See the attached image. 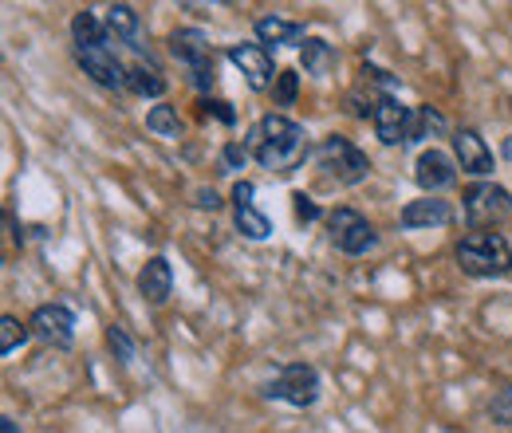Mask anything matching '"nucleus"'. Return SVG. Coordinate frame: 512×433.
I'll list each match as a JSON object with an SVG mask.
<instances>
[{
	"label": "nucleus",
	"mask_w": 512,
	"mask_h": 433,
	"mask_svg": "<svg viewBox=\"0 0 512 433\" xmlns=\"http://www.w3.org/2000/svg\"><path fill=\"white\" fill-rule=\"evenodd\" d=\"M249 146H253L256 162H260L264 170H276V174L296 170V166L304 162V154H308L304 130L292 123V119H284V115L260 119V126L249 134Z\"/></svg>",
	"instance_id": "1"
},
{
	"label": "nucleus",
	"mask_w": 512,
	"mask_h": 433,
	"mask_svg": "<svg viewBox=\"0 0 512 433\" xmlns=\"http://www.w3.org/2000/svg\"><path fill=\"white\" fill-rule=\"evenodd\" d=\"M457 264L469 276H505L512 268V248L501 233H469L457 241Z\"/></svg>",
	"instance_id": "2"
},
{
	"label": "nucleus",
	"mask_w": 512,
	"mask_h": 433,
	"mask_svg": "<svg viewBox=\"0 0 512 433\" xmlns=\"http://www.w3.org/2000/svg\"><path fill=\"white\" fill-rule=\"evenodd\" d=\"M512 217V193L493 182H481L465 193V221L473 225V233H493L497 225H505Z\"/></svg>",
	"instance_id": "3"
},
{
	"label": "nucleus",
	"mask_w": 512,
	"mask_h": 433,
	"mask_svg": "<svg viewBox=\"0 0 512 433\" xmlns=\"http://www.w3.org/2000/svg\"><path fill=\"white\" fill-rule=\"evenodd\" d=\"M320 166L335 178V182H343V186H359V182L371 174L367 154H363L355 142L339 138V134H331V138H323L320 142Z\"/></svg>",
	"instance_id": "4"
},
{
	"label": "nucleus",
	"mask_w": 512,
	"mask_h": 433,
	"mask_svg": "<svg viewBox=\"0 0 512 433\" xmlns=\"http://www.w3.org/2000/svg\"><path fill=\"white\" fill-rule=\"evenodd\" d=\"M327 229H331V245L339 252H347V256H363L367 248L375 245V225L355 209H335Z\"/></svg>",
	"instance_id": "5"
},
{
	"label": "nucleus",
	"mask_w": 512,
	"mask_h": 433,
	"mask_svg": "<svg viewBox=\"0 0 512 433\" xmlns=\"http://www.w3.org/2000/svg\"><path fill=\"white\" fill-rule=\"evenodd\" d=\"M264 394L268 398H284L292 406H312L320 398V374L312 371V367H304V363H292V367L280 371V378Z\"/></svg>",
	"instance_id": "6"
},
{
	"label": "nucleus",
	"mask_w": 512,
	"mask_h": 433,
	"mask_svg": "<svg viewBox=\"0 0 512 433\" xmlns=\"http://www.w3.org/2000/svg\"><path fill=\"white\" fill-rule=\"evenodd\" d=\"M170 52H174L182 63H190L193 83H197V87L213 83V60H209V44H205L201 32H193V28L174 32V36H170Z\"/></svg>",
	"instance_id": "7"
},
{
	"label": "nucleus",
	"mask_w": 512,
	"mask_h": 433,
	"mask_svg": "<svg viewBox=\"0 0 512 433\" xmlns=\"http://www.w3.org/2000/svg\"><path fill=\"white\" fill-rule=\"evenodd\" d=\"M32 335L44 339L48 347H71L75 339V319L64 304H44V308L32 315Z\"/></svg>",
	"instance_id": "8"
},
{
	"label": "nucleus",
	"mask_w": 512,
	"mask_h": 433,
	"mask_svg": "<svg viewBox=\"0 0 512 433\" xmlns=\"http://www.w3.org/2000/svg\"><path fill=\"white\" fill-rule=\"evenodd\" d=\"M229 60L241 67V75L249 79V87L253 91H264V87H272L280 75H276V63L268 56V48H260V44H237L233 52H229Z\"/></svg>",
	"instance_id": "9"
},
{
	"label": "nucleus",
	"mask_w": 512,
	"mask_h": 433,
	"mask_svg": "<svg viewBox=\"0 0 512 433\" xmlns=\"http://www.w3.org/2000/svg\"><path fill=\"white\" fill-rule=\"evenodd\" d=\"M79 63H83V71H87L99 87H111V91L127 87L130 71H123V63L115 60V52H111L107 44H99V48H79Z\"/></svg>",
	"instance_id": "10"
},
{
	"label": "nucleus",
	"mask_w": 512,
	"mask_h": 433,
	"mask_svg": "<svg viewBox=\"0 0 512 433\" xmlns=\"http://www.w3.org/2000/svg\"><path fill=\"white\" fill-rule=\"evenodd\" d=\"M453 150H457V166L465 174H477V178L493 174V150L485 146V138L477 130H457L453 134Z\"/></svg>",
	"instance_id": "11"
},
{
	"label": "nucleus",
	"mask_w": 512,
	"mask_h": 433,
	"mask_svg": "<svg viewBox=\"0 0 512 433\" xmlns=\"http://www.w3.org/2000/svg\"><path fill=\"white\" fill-rule=\"evenodd\" d=\"M410 107H402L398 99H390V95H383V103L375 107V134L383 138L386 146H398V142H410Z\"/></svg>",
	"instance_id": "12"
},
{
	"label": "nucleus",
	"mask_w": 512,
	"mask_h": 433,
	"mask_svg": "<svg viewBox=\"0 0 512 433\" xmlns=\"http://www.w3.org/2000/svg\"><path fill=\"white\" fill-rule=\"evenodd\" d=\"M170 288H174V272H170V260L166 256H150L138 272V292L150 300V304H166L170 300Z\"/></svg>",
	"instance_id": "13"
},
{
	"label": "nucleus",
	"mask_w": 512,
	"mask_h": 433,
	"mask_svg": "<svg viewBox=\"0 0 512 433\" xmlns=\"http://www.w3.org/2000/svg\"><path fill=\"white\" fill-rule=\"evenodd\" d=\"M449 205L438 197H422V201H410L402 209V225L406 229H430V225H449Z\"/></svg>",
	"instance_id": "14"
},
{
	"label": "nucleus",
	"mask_w": 512,
	"mask_h": 433,
	"mask_svg": "<svg viewBox=\"0 0 512 433\" xmlns=\"http://www.w3.org/2000/svg\"><path fill=\"white\" fill-rule=\"evenodd\" d=\"M418 186L422 189H446V186H453V162H449L442 150H426L422 158H418Z\"/></svg>",
	"instance_id": "15"
},
{
	"label": "nucleus",
	"mask_w": 512,
	"mask_h": 433,
	"mask_svg": "<svg viewBox=\"0 0 512 433\" xmlns=\"http://www.w3.org/2000/svg\"><path fill=\"white\" fill-rule=\"evenodd\" d=\"M256 36H260V44H296V40H304V28L292 20H280V16H260Z\"/></svg>",
	"instance_id": "16"
},
{
	"label": "nucleus",
	"mask_w": 512,
	"mask_h": 433,
	"mask_svg": "<svg viewBox=\"0 0 512 433\" xmlns=\"http://www.w3.org/2000/svg\"><path fill=\"white\" fill-rule=\"evenodd\" d=\"M71 36L79 40V48H99V44H107V24H99L91 12H79L71 20Z\"/></svg>",
	"instance_id": "17"
},
{
	"label": "nucleus",
	"mask_w": 512,
	"mask_h": 433,
	"mask_svg": "<svg viewBox=\"0 0 512 433\" xmlns=\"http://www.w3.org/2000/svg\"><path fill=\"white\" fill-rule=\"evenodd\" d=\"M107 32H115L119 40H138V12L130 4H111L107 8Z\"/></svg>",
	"instance_id": "18"
},
{
	"label": "nucleus",
	"mask_w": 512,
	"mask_h": 433,
	"mask_svg": "<svg viewBox=\"0 0 512 433\" xmlns=\"http://www.w3.org/2000/svg\"><path fill=\"white\" fill-rule=\"evenodd\" d=\"M127 87L134 91V95H142V99H158V95H166V79H162L154 67H130Z\"/></svg>",
	"instance_id": "19"
},
{
	"label": "nucleus",
	"mask_w": 512,
	"mask_h": 433,
	"mask_svg": "<svg viewBox=\"0 0 512 433\" xmlns=\"http://www.w3.org/2000/svg\"><path fill=\"white\" fill-rule=\"evenodd\" d=\"M438 134H446V119H442L434 107H418V111L410 115V142H418V138H438Z\"/></svg>",
	"instance_id": "20"
},
{
	"label": "nucleus",
	"mask_w": 512,
	"mask_h": 433,
	"mask_svg": "<svg viewBox=\"0 0 512 433\" xmlns=\"http://www.w3.org/2000/svg\"><path fill=\"white\" fill-rule=\"evenodd\" d=\"M331 67H335V48L323 44V40H308V44H304V71L327 75Z\"/></svg>",
	"instance_id": "21"
},
{
	"label": "nucleus",
	"mask_w": 512,
	"mask_h": 433,
	"mask_svg": "<svg viewBox=\"0 0 512 433\" xmlns=\"http://www.w3.org/2000/svg\"><path fill=\"white\" fill-rule=\"evenodd\" d=\"M28 335H32V323H20L16 315H4V319H0V351H4V355H12Z\"/></svg>",
	"instance_id": "22"
},
{
	"label": "nucleus",
	"mask_w": 512,
	"mask_h": 433,
	"mask_svg": "<svg viewBox=\"0 0 512 433\" xmlns=\"http://www.w3.org/2000/svg\"><path fill=\"white\" fill-rule=\"evenodd\" d=\"M146 126H150L154 134H162V138H182V119H178L174 107H154V111L146 115Z\"/></svg>",
	"instance_id": "23"
},
{
	"label": "nucleus",
	"mask_w": 512,
	"mask_h": 433,
	"mask_svg": "<svg viewBox=\"0 0 512 433\" xmlns=\"http://www.w3.org/2000/svg\"><path fill=\"white\" fill-rule=\"evenodd\" d=\"M237 229L249 237V241H264L268 237V221L256 213L253 205H245V209H237Z\"/></svg>",
	"instance_id": "24"
},
{
	"label": "nucleus",
	"mask_w": 512,
	"mask_h": 433,
	"mask_svg": "<svg viewBox=\"0 0 512 433\" xmlns=\"http://www.w3.org/2000/svg\"><path fill=\"white\" fill-rule=\"evenodd\" d=\"M489 414H493V422H501V426H512V386H505V390L493 398Z\"/></svg>",
	"instance_id": "25"
},
{
	"label": "nucleus",
	"mask_w": 512,
	"mask_h": 433,
	"mask_svg": "<svg viewBox=\"0 0 512 433\" xmlns=\"http://www.w3.org/2000/svg\"><path fill=\"white\" fill-rule=\"evenodd\" d=\"M107 343H111V351H115L123 363L134 359V343H130V335L123 331V327H111V331H107Z\"/></svg>",
	"instance_id": "26"
},
{
	"label": "nucleus",
	"mask_w": 512,
	"mask_h": 433,
	"mask_svg": "<svg viewBox=\"0 0 512 433\" xmlns=\"http://www.w3.org/2000/svg\"><path fill=\"white\" fill-rule=\"evenodd\" d=\"M296 71H280V79H276V99L284 103V107H292V99H296Z\"/></svg>",
	"instance_id": "27"
},
{
	"label": "nucleus",
	"mask_w": 512,
	"mask_h": 433,
	"mask_svg": "<svg viewBox=\"0 0 512 433\" xmlns=\"http://www.w3.org/2000/svg\"><path fill=\"white\" fill-rule=\"evenodd\" d=\"M316 213H320V209L312 205V197L296 193V217H300V221H316Z\"/></svg>",
	"instance_id": "28"
},
{
	"label": "nucleus",
	"mask_w": 512,
	"mask_h": 433,
	"mask_svg": "<svg viewBox=\"0 0 512 433\" xmlns=\"http://www.w3.org/2000/svg\"><path fill=\"white\" fill-rule=\"evenodd\" d=\"M233 201H237V209H245V205L253 201V186H249V182H237V189H233Z\"/></svg>",
	"instance_id": "29"
},
{
	"label": "nucleus",
	"mask_w": 512,
	"mask_h": 433,
	"mask_svg": "<svg viewBox=\"0 0 512 433\" xmlns=\"http://www.w3.org/2000/svg\"><path fill=\"white\" fill-rule=\"evenodd\" d=\"M225 162L229 166H245V146H225Z\"/></svg>",
	"instance_id": "30"
},
{
	"label": "nucleus",
	"mask_w": 512,
	"mask_h": 433,
	"mask_svg": "<svg viewBox=\"0 0 512 433\" xmlns=\"http://www.w3.org/2000/svg\"><path fill=\"white\" fill-rule=\"evenodd\" d=\"M197 205H201V209H217V205H221V197H217L213 189H201V193H197Z\"/></svg>",
	"instance_id": "31"
},
{
	"label": "nucleus",
	"mask_w": 512,
	"mask_h": 433,
	"mask_svg": "<svg viewBox=\"0 0 512 433\" xmlns=\"http://www.w3.org/2000/svg\"><path fill=\"white\" fill-rule=\"evenodd\" d=\"M205 107H209V111H213L221 123H233V111H229V103H205Z\"/></svg>",
	"instance_id": "32"
},
{
	"label": "nucleus",
	"mask_w": 512,
	"mask_h": 433,
	"mask_svg": "<svg viewBox=\"0 0 512 433\" xmlns=\"http://www.w3.org/2000/svg\"><path fill=\"white\" fill-rule=\"evenodd\" d=\"M0 433H16V426H12L8 418H4V422H0Z\"/></svg>",
	"instance_id": "33"
}]
</instances>
